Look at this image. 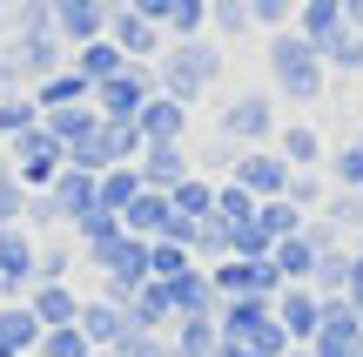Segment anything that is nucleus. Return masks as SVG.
Returning <instances> with one entry per match:
<instances>
[{"label": "nucleus", "instance_id": "f257e3e1", "mask_svg": "<svg viewBox=\"0 0 363 357\" xmlns=\"http://www.w3.org/2000/svg\"><path fill=\"white\" fill-rule=\"evenodd\" d=\"M54 169H61V142H54L48 128H27L21 142H13V175H21V189L34 196V189H54Z\"/></svg>", "mask_w": 363, "mask_h": 357}, {"label": "nucleus", "instance_id": "f03ea898", "mask_svg": "<svg viewBox=\"0 0 363 357\" xmlns=\"http://www.w3.org/2000/svg\"><path fill=\"white\" fill-rule=\"evenodd\" d=\"M81 337H88L94 351H115L121 357V344L135 337V317L121 304H108V297H94V304H81Z\"/></svg>", "mask_w": 363, "mask_h": 357}, {"label": "nucleus", "instance_id": "7ed1b4c3", "mask_svg": "<svg viewBox=\"0 0 363 357\" xmlns=\"http://www.w3.org/2000/svg\"><path fill=\"white\" fill-rule=\"evenodd\" d=\"M34 256H40V243H34V229H27V223L0 229V277L21 283V297L34 290Z\"/></svg>", "mask_w": 363, "mask_h": 357}, {"label": "nucleus", "instance_id": "20e7f679", "mask_svg": "<svg viewBox=\"0 0 363 357\" xmlns=\"http://www.w3.org/2000/svg\"><path fill=\"white\" fill-rule=\"evenodd\" d=\"M27 310H34L40 331H61V324H81V297L67 290V283H34V290L21 297Z\"/></svg>", "mask_w": 363, "mask_h": 357}, {"label": "nucleus", "instance_id": "39448f33", "mask_svg": "<svg viewBox=\"0 0 363 357\" xmlns=\"http://www.w3.org/2000/svg\"><path fill=\"white\" fill-rule=\"evenodd\" d=\"M276 324H283V337H310V344H316V331H323V304H316L310 290H283V297H276Z\"/></svg>", "mask_w": 363, "mask_h": 357}, {"label": "nucleus", "instance_id": "423d86ee", "mask_svg": "<svg viewBox=\"0 0 363 357\" xmlns=\"http://www.w3.org/2000/svg\"><path fill=\"white\" fill-rule=\"evenodd\" d=\"M34 357H94V344L81 337V324H61V331H40Z\"/></svg>", "mask_w": 363, "mask_h": 357}, {"label": "nucleus", "instance_id": "0eeeda50", "mask_svg": "<svg viewBox=\"0 0 363 357\" xmlns=\"http://www.w3.org/2000/svg\"><path fill=\"white\" fill-rule=\"evenodd\" d=\"M67 270H74V243H40L34 283H67Z\"/></svg>", "mask_w": 363, "mask_h": 357}, {"label": "nucleus", "instance_id": "6e6552de", "mask_svg": "<svg viewBox=\"0 0 363 357\" xmlns=\"http://www.w3.org/2000/svg\"><path fill=\"white\" fill-rule=\"evenodd\" d=\"M13 223H27V189H21V175L0 162V229H13Z\"/></svg>", "mask_w": 363, "mask_h": 357}, {"label": "nucleus", "instance_id": "1a4fd4ad", "mask_svg": "<svg viewBox=\"0 0 363 357\" xmlns=\"http://www.w3.org/2000/svg\"><path fill=\"white\" fill-rule=\"evenodd\" d=\"M34 108H40V101H27V94H7V101H0V135H13V142H21V135L34 128Z\"/></svg>", "mask_w": 363, "mask_h": 357}, {"label": "nucleus", "instance_id": "9d476101", "mask_svg": "<svg viewBox=\"0 0 363 357\" xmlns=\"http://www.w3.org/2000/svg\"><path fill=\"white\" fill-rule=\"evenodd\" d=\"M148 182H182V155H175L169 142H162L155 155H148Z\"/></svg>", "mask_w": 363, "mask_h": 357}, {"label": "nucleus", "instance_id": "9b49d317", "mask_svg": "<svg viewBox=\"0 0 363 357\" xmlns=\"http://www.w3.org/2000/svg\"><path fill=\"white\" fill-rule=\"evenodd\" d=\"M115 67H121V54L108 48V40H94V48L81 54V75H115Z\"/></svg>", "mask_w": 363, "mask_h": 357}, {"label": "nucleus", "instance_id": "f8f14e48", "mask_svg": "<svg viewBox=\"0 0 363 357\" xmlns=\"http://www.w3.org/2000/svg\"><path fill=\"white\" fill-rule=\"evenodd\" d=\"M242 182H256V189H276V169H269V162H242Z\"/></svg>", "mask_w": 363, "mask_h": 357}, {"label": "nucleus", "instance_id": "ddd939ff", "mask_svg": "<svg viewBox=\"0 0 363 357\" xmlns=\"http://www.w3.org/2000/svg\"><path fill=\"white\" fill-rule=\"evenodd\" d=\"M13 81H21V67H13V61H7V48H0V101L13 94Z\"/></svg>", "mask_w": 363, "mask_h": 357}, {"label": "nucleus", "instance_id": "4468645a", "mask_svg": "<svg viewBox=\"0 0 363 357\" xmlns=\"http://www.w3.org/2000/svg\"><path fill=\"white\" fill-rule=\"evenodd\" d=\"M7 304H21V283H7V277H0V310H7Z\"/></svg>", "mask_w": 363, "mask_h": 357}, {"label": "nucleus", "instance_id": "2eb2a0df", "mask_svg": "<svg viewBox=\"0 0 363 357\" xmlns=\"http://www.w3.org/2000/svg\"><path fill=\"white\" fill-rule=\"evenodd\" d=\"M289 357H316V351H289Z\"/></svg>", "mask_w": 363, "mask_h": 357}, {"label": "nucleus", "instance_id": "dca6fc26", "mask_svg": "<svg viewBox=\"0 0 363 357\" xmlns=\"http://www.w3.org/2000/svg\"><path fill=\"white\" fill-rule=\"evenodd\" d=\"M94 357H115V351H94Z\"/></svg>", "mask_w": 363, "mask_h": 357}]
</instances>
